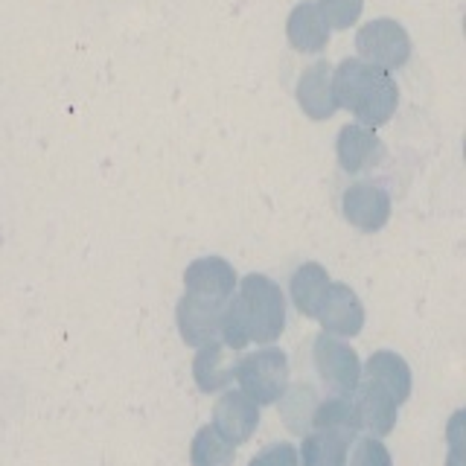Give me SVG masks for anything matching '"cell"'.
Here are the masks:
<instances>
[{"label":"cell","mask_w":466,"mask_h":466,"mask_svg":"<svg viewBox=\"0 0 466 466\" xmlns=\"http://www.w3.org/2000/svg\"><path fill=\"white\" fill-rule=\"evenodd\" d=\"M233 376L239 379L242 393L257 405L277 402L289 385V359L283 350H259L254 356H245Z\"/></svg>","instance_id":"1"},{"label":"cell","mask_w":466,"mask_h":466,"mask_svg":"<svg viewBox=\"0 0 466 466\" xmlns=\"http://www.w3.org/2000/svg\"><path fill=\"white\" fill-rule=\"evenodd\" d=\"M239 303L248 324V339L274 341L283 332V298L268 280L251 277L245 283V295L239 298Z\"/></svg>","instance_id":"2"},{"label":"cell","mask_w":466,"mask_h":466,"mask_svg":"<svg viewBox=\"0 0 466 466\" xmlns=\"http://www.w3.org/2000/svg\"><path fill=\"white\" fill-rule=\"evenodd\" d=\"M315 364H318V373L320 379L335 390L347 397L359 388V359L350 347H344L341 341L327 339L320 335L318 344H315Z\"/></svg>","instance_id":"3"},{"label":"cell","mask_w":466,"mask_h":466,"mask_svg":"<svg viewBox=\"0 0 466 466\" xmlns=\"http://www.w3.org/2000/svg\"><path fill=\"white\" fill-rule=\"evenodd\" d=\"M213 422H216V431L225 437L228 443H245L248 437L254 434L257 422H259V408L257 402H251L245 397V393L233 390V393H225L222 400L216 402V414H213Z\"/></svg>","instance_id":"4"},{"label":"cell","mask_w":466,"mask_h":466,"mask_svg":"<svg viewBox=\"0 0 466 466\" xmlns=\"http://www.w3.org/2000/svg\"><path fill=\"white\" fill-rule=\"evenodd\" d=\"M350 441H353V434L315 429L303 441V449H300L303 466H344L347 463Z\"/></svg>","instance_id":"5"},{"label":"cell","mask_w":466,"mask_h":466,"mask_svg":"<svg viewBox=\"0 0 466 466\" xmlns=\"http://www.w3.org/2000/svg\"><path fill=\"white\" fill-rule=\"evenodd\" d=\"M368 382L382 388L393 402H402L411 390V373H408L405 361L393 353H376L368 361Z\"/></svg>","instance_id":"6"},{"label":"cell","mask_w":466,"mask_h":466,"mask_svg":"<svg viewBox=\"0 0 466 466\" xmlns=\"http://www.w3.org/2000/svg\"><path fill=\"white\" fill-rule=\"evenodd\" d=\"M178 318H181V335L187 344H204L213 339V332L222 324V312L216 309V306L198 300L196 295L187 298L178 309Z\"/></svg>","instance_id":"7"},{"label":"cell","mask_w":466,"mask_h":466,"mask_svg":"<svg viewBox=\"0 0 466 466\" xmlns=\"http://www.w3.org/2000/svg\"><path fill=\"white\" fill-rule=\"evenodd\" d=\"M356 414H359V426H368L376 434H388L393 429V422H397V402L382 388L368 382L359 397Z\"/></svg>","instance_id":"8"},{"label":"cell","mask_w":466,"mask_h":466,"mask_svg":"<svg viewBox=\"0 0 466 466\" xmlns=\"http://www.w3.org/2000/svg\"><path fill=\"white\" fill-rule=\"evenodd\" d=\"M312 426L315 429H327V431H344V434H356L361 429L356 405L347 402L344 397H335V400L315 405Z\"/></svg>","instance_id":"9"},{"label":"cell","mask_w":466,"mask_h":466,"mask_svg":"<svg viewBox=\"0 0 466 466\" xmlns=\"http://www.w3.org/2000/svg\"><path fill=\"white\" fill-rule=\"evenodd\" d=\"M230 376H233V368H228L225 350L218 344L204 347L198 353V359H196V382H198V388L204 393L218 390V388H225L230 382Z\"/></svg>","instance_id":"10"},{"label":"cell","mask_w":466,"mask_h":466,"mask_svg":"<svg viewBox=\"0 0 466 466\" xmlns=\"http://www.w3.org/2000/svg\"><path fill=\"white\" fill-rule=\"evenodd\" d=\"M193 466H230L233 443H228L213 426H204L193 441Z\"/></svg>","instance_id":"11"},{"label":"cell","mask_w":466,"mask_h":466,"mask_svg":"<svg viewBox=\"0 0 466 466\" xmlns=\"http://www.w3.org/2000/svg\"><path fill=\"white\" fill-rule=\"evenodd\" d=\"M350 466H390V455H388V449L382 443L373 441V437H368V441H361L356 446Z\"/></svg>","instance_id":"12"},{"label":"cell","mask_w":466,"mask_h":466,"mask_svg":"<svg viewBox=\"0 0 466 466\" xmlns=\"http://www.w3.org/2000/svg\"><path fill=\"white\" fill-rule=\"evenodd\" d=\"M251 466H298V451L291 443H274L251 461Z\"/></svg>","instance_id":"13"}]
</instances>
